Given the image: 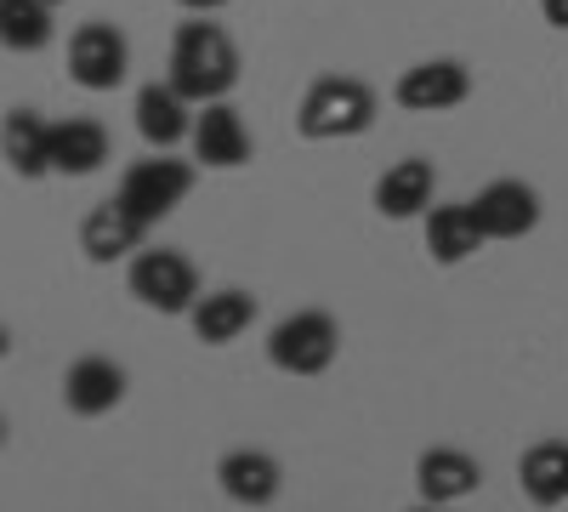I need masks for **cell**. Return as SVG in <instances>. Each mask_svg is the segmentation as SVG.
<instances>
[{
  "label": "cell",
  "mask_w": 568,
  "mask_h": 512,
  "mask_svg": "<svg viewBox=\"0 0 568 512\" xmlns=\"http://www.w3.org/2000/svg\"><path fill=\"white\" fill-rule=\"evenodd\" d=\"M187 103H222L240 86V46L211 18H194L171 34V74H165Z\"/></svg>",
  "instance_id": "cell-1"
},
{
  "label": "cell",
  "mask_w": 568,
  "mask_h": 512,
  "mask_svg": "<svg viewBox=\"0 0 568 512\" xmlns=\"http://www.w3.org/2000/svg\"><path fill=\"white\" fill-rule=\"evenodd\" d=\"M375 86L358 80V74H318L307 86V98L296 109V131L307 143H342V137H364L375 126Z\"/></svg>",
  "instance_id": "cell-2"
},
{
  "label": "cell",
  "mask_w": 568,
  "mask_h": 512,
  "mask_svg": "<svg viewBox=\"0 0 568 512\" xmlns=\"http://www.w3.org/2000/svg\"><path fill=\"white\" fill-rule=\"evenodd\" d=\"M342 353V324L324 308H296L267 331V364L284 377H324Z\"/></svg>",
  "instance_id": "cell-3"
},
{
  "label": "cell",
  "mask_w": 568,
  "mask_h": 512,
  "mask_svg": "<svg viewBox=\"0 0 568 512\" xmlns=\"http://www.w3.org/2000/svg\"><path fill=\"white\" fill-rule=\"evenodd\" d=\"M125 291L154 313H182L187 319L194 302H200V268L171 245H142L131 257V268H125Z\"/></svg>",
  "instance_id": "cell-4"
},
{
  "label": "cell",
  "mask_w": 568,
  "mask_h": 512,
  "mask_svg": "<svg viewBox=\"0 0 568 512\" xmlns=\"http://www.w3.org/2000/svg\"><path fill=\"white\" fill-rule=\"evenodd\" d=\"M142 222H165L187 194H194V165L187 160H171V154H149V160H136V165H125V177H120V189H114Z\"/></svg>",
  "instance_id": "cell-5"
},
{
  "label": "cell",
  "mask_w": 568,
  "mask_h": 512,
  "mask_svg": "<svg viewBox=\"0 0 568 512\" xmlns=\"http://www.w3.org/2000/svg\"><path fill=\"white\" fill-rule=\"evenodd\" d=\"M131 74V40L114 23H80L69 34V80L85 91H114Z\"/></svg>",
  "instance_id": "cell-6"
},
{
  "label": "cell",
  "mask_w": 568,
  "mask_h": 512,
  "mask_svg": "<svg viewBox=\"0 0 568 512\" xmlns=\"http://www.w3.org/2000/svg\"><path fill=\"white\" fill-rule=\"evenodd\" d=\"M466 98H471V69L460 58H426V63L404 69L393 86V103L404 114H449Z\"/></svg>",
  "instance_id": "cell-7"
},
{
  "label": "cell",
  "mask_w": 568,
  "mask_h": 512,
  "mask_svg": "<svg viewBox=\"0 0 568 512\" xmlns=\"http://www.w3.org/2000/svg\"><path fill=\"white\" fill-rule=\"evenodd\" d=\"M131 114H136V137H142V143L160 149V154H171V149H182V143H194L200 103H187L171 80H149V86H136Z\"/></svg>",
  "instance_id": "cell-8"
},
{
  "label": "cell",
  "mask_w": 568,
  "mask_h": 512,
  "mask_svg": "<svg viewBox=\"0 0 568 512\" xmlns=\"http://www.w3.org/2000/svg\"><path fill=\"white\" fill-rule=\"evenodd\" d=\"M142 240H149V222H142L120 194H109L103 205H91L85 222H80V251L91 262H131L142 251Z\"/></svg>",
  "instance_id": "cell-9"
},
{
  "label": "cell",
  "mask_w": 568,
  "mask_h": 512,
  "mask_svg": "<svg viewBox=\"0 0 568 512\" xmlns=\"http://www.w3.org/2000/svg\"><path fill=\"white\" fill-rule=\"evenodd\" d=\"M478 484H484V461L455 450V444H433V450L415 455V490H420V501L455 506L466 495H478Z\"/></svg>",
  "instance_id": "cell-10"
},
{
  "label": "cell",
  "mask_w": 568,
  "mask_h": 512,
  "mask_svg": "<svg viewBox=\"0 0 568 512\" xmlns=\"http://www.w3.org/2000/svg\"><path fill=\"white\" fill-rule=\"evenodd\" d=\"M251 154H256V143H251V126L240 120V109L227 98L205 103L194 120V160L211 171H240V165H251Z\"/></svg>",
  "instance_id": "cell-11"
},
{
  "label": "cell",
  "mask_w": 568,
  "mask_h": 512,
  "mask_svg": "<svg viewBox=\"0 0 568 512\" xmlns=\"http://www.w3.org/2000/svg\"><path fill=\"white\" fill-rule=\"evenodd\" d=\"M471 211H478L489 240H524V234L540 228V194L529 189V182H517V177H495L489 189H478Z\"/></svg>",
  "instance_id": "cell-12"
},
{
  "label": "cell",
  "mask_w": 568,
  "mask_h": 512,
  "mask_svg": "<svg viewBox=\"0 0 568 512\" xmlns=\"http://www.w3.org/2000/svg\"><path fill=\"white\" fill-rule=\"evenodd\" d=\"M433 194H438V171H433V160H415V154L387 165L382 177H375V189H369L375 211H382L387 222L426 217V211H433Z\"/></svg>",
  "instance_id": "cell-13"
},
{
  "label": "cell",
  "mask_w": 568,
  "mask_h": 512,
  "mask_svg": "<svg viewBox=\"0 0 568 512\" xmlns=\"http://www.w3.org/2000/svg\"><path fill=\"white\" fill-rule=\"evenodd\" d=\"M216 484H222V495H227L233 506L262 512V506L278 501V490H284V468H278L267 450H227V455L216 461Z\"/></svg>",
  "instance_id": "cell-14"
},
{
  "label": "cell",
  "mask_w": 568,
  "mask_h": 512,
  "mask_svg": "<svg viewBox=\"0 0 568 512\" xmlns=\"http://www.w3.org/2000/svg\"><path fill=\"white\" fill-rule=\"evenodd\" d=\"M120 399H125V364L85 353L63 370V404L74 415H109V410H120Z\"/></svg>",
  "instance_id": "cell-15"
},
{
  "label": "cell",
  "mask_w": 568,
  "mask_h": 512,
  "mask_svg": "<svg viewBox=\"0 0 568 512\" xmlns=\"http://www.w3.org/2000/svg\"><path fill=\"white\" fill-rule=\"evenodd\" d=\"M484 245H489V234H484L478 211H471V200L426 211V257H433L438 268H460L466 257H478Z\"/></svg>",
  "instance_id": "cell-16"
},
{
  "label": "cell",
  "mask_w": 568,
  "mask_h": 512,
  "mask_svg": "<svg viewBox=\"0 0 568 512\" xmlns=\"http://www.w3.org/2000/svg\"><path fill=\"white\" fill-rule=\"evenodd\" d=\"M251 319H256V297L240 291V285H222V291H205L194 302L187 331H194V342H205V348H227V342H240L251 331Z\"/></svg>",
  "instance_id": "cell-17"
},
{
  "label": "cell",
  "mask_w": 568,
  "mask_h": 512,
  "mask_svg": "<svg viewBox=\"0 0 568 512\" xmlns=\"http://www.w3.org/2000/svg\"><path fill=\"white\" fill-rule=\"evenodd\" d=\"M114 154L103 120H85V114H69V120H52V171L58 177H91L103 171Z\"/></svg>",
  "instance_id": "cell-18"
},
{
  "label": "cell",
  "mask_w": 568,
  "mask_h": 512,
  "mask_svg": "<svg viewBox=\"0 0 568 512\" xmlns=\"http://www.w3.org/2000/svg\"><path fill=\"white\" fill-rule=\"evenodd\" d=\"M0 154H7L12 177H23V182L52 177V120H40L34 109H7V126H0Z\"/></svg>",
  "instance_id": "cell-19"
},
{
  "label": "cell",
  "mask_w": 568,
  "mask_h": 512,
  "mask_svg": "<svg viewBox=\"0 0 568 512\" xmlns=\"http://www.w3.org/2000/svg\"><path fill=\"white\" fill-rule=\"evenodd\" d=\"M517 484L529 506H562L568 501V439H540L517 461Z\"/></svg>",
  "instance_id": "cell-20"
},
{
  "label": "cell",
  "mask_w": 568,
  "mask_h": 512,
  "mask_svg": "<svg viewBox=\"0 0 568 512\" xmlns=\"http://www.w3.org/2000/svg\"><path fill=\"white\" fill-rule=\"evenodd\" d=\"M58 34L52 0H0V40L7 52H45Z\"/></svg>",
  "instance_id": "cell-21"
},
{
  "label": "cell",
  "mask_w": 568,
  "mask_h": 512,
  "mask_svg": "<svg viewBox=\"0 0 568 512\" xmlns=\"http://www.w3.org/2000/svg\"><path fill=\"white\" fill-rule=\"evenodd\" d=\"M540 18L551 29H568V0H540Z\"/></svg>",
  "instance_id": "cell-22"
},
{
  "label": "cell",
  "mask_w": 568,
  "mask_h": 512,
  "mask_svg": "<svg viewBox=\"0 0 568 512\" xmlns=\"http://www.w3.org/2000/svg\"><path fill=\"white\" fill-rule=\"evenodd\" d=\"M176 7H182V12H194V18H211V12L227 7V0H176Z\"/></svg>",
  "instance_id": "cell-23"
},
{
  "label": "cell",
  "mask_w": 568,
  "mask_h": 512,
  "mask_svg": "<svg viewBox=\"0 0 568 512\" xmlns=\"http://www.w3.org/2000/svg\"><path fill=\"white\" fill-rule=\"evenodd\" d=\"M409 512H444V506H433V501H415Z\"/></svg>",
  "instance_id": "cell-24"
},
{
  "label": "cell",
  "mask_w": 568,
  "mask_h": 512,
  "mask_svg": "<svg viewBox=\"0 0 568 512\" xmlns=\"http://www.w3.org/2000/svg\"><path fill=\"white\" fill-rule=\"evenodd\" d=\"M52 7H63V0H52Z\"/></svg>",
  "instance_id": "cell-25"
}]
</instances>
